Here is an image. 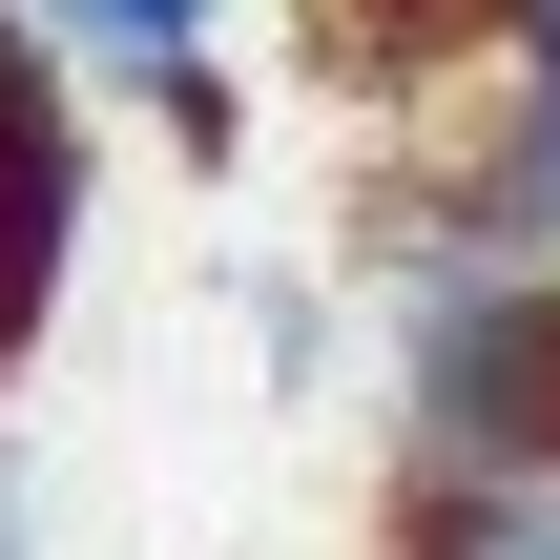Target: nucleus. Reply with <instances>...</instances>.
I'll return each instance as SVG.
<instances>
[{
    "label": "nucleus",
    "mask_w": 560,
    "mask_h": 560,
    "mask_svg": "<svg viewBox=\"0 0 560 560\" xmlns=\"http://www.w3.org/2000/svg\"><path fill=\"white\" fill-rule=\"evenodd\" d=\"M395 560H560V478H416Z\"/></svg>",
    "instance_id": "4"
},
{
    "label": "nucleus",
    "mask_w": 560,
    "mask_h": 560,
    "mask_svg": "<svg viewBox=\"0 0 560 560\" xmlns=\"http://www.w3.org/2000/svg\"><path fill=\"white\" fill-rule=\"evenodd\" d=\"M62 270H83V62L0 0V353H42Z\"/></svg>",
    "instance_id": "1"
},
{
    "label": "nucleus",
    "mask_w": 560,
    "mask_h": 560,
    "mask_svg": "<svg viewBox=\"0 0 560 560\" xmlns=\"http://www.w3.org/2000/svg\"><path fill=\"white\" fill-rule=\"evenodd\" d=\"M457 249H560V0H499V125L457 166Z\"/></svg>",
    "instance_id": "2"
},
{
    "label": "nucleus",
    "mask_w": 560,
    "mask_h": 560,
    "mask_svg": "<svg viewBox=\"0 0 560 560\" xmlns=\"http://www.w3.org/2000/svg\"><path fill=\"white\" fill-rule=\"evenodd\" d=\"M0 560H21V499H0Z\"/></svg>",
    "instance_id": "5"
},
{
    "label": "nucleus",
    "mask_w": 560,
    "mask_h": 560,
    "mask_svg": "<svg viewBox=\"0 0 560 560\" xmlns=\"http://www.w3.org/2000/svg\"><path fill=\"white\" fill-rule=\"evenodd\" d=\"M21 21H42L83 83H145L166 125H208V21H229V0H21Z\"/></svg>",
    "instance_id": "3"
}]
</instances>
